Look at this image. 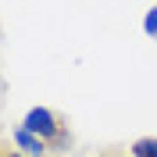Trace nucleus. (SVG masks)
Returning a JSON list of instances; mask_svg holds the SVG:
<instances>
[{"label":"nucleus","mask_w":157,"mask_h":157,"mask_svg":"<svg viewBox=\"0 0 157 157\" xmlns=\"http://www.w3.org/2000/svg\"><path fill=\"white\" fill-rule=\"evenodd\" d=\"M21 128H29L32 136H39V139H43V143L50 147V139H54L61 128H64V121H61V118L54 114L50 107H32L29 114L21 118Z\"/></svg>","instance_id":"f257e3e1"},{"label":"nucleus","mask_w":157,"mask_h":157,"mask_svg":"<svg viewBox=\"0 0 157 157\" xmlns=\"http://www.w3.org/2000/svg\"><path fill=\"white\" fill-rule=\"evenodd\" d=\"M11 143H14V147H18L21 150V154H25V157H43V154H47V143H43V139H39V136H32V132H29V128H14V132H11Z\"/></svg>","instance_id":"f03ea898"},{"label":"nucleus","mask_w":157,"mask_h":157,"mask_svg":"<svg viewBox=\"0 0 157 157\" xmlns=\"http://www.w3.org/2000/svg\"><path fill=\"white\" fill-rule=\"evenodd\" d=\"M128 154H132V157H157V139H154V136L136 139V143L128 147Z\"/></svg>","instance_id":"7ed1b4c3"},{"label":"nucleus","mask_w":157,"mask_h":157,"mask_svg":"<svg viewBox=\"0 0 157 157\" xmlns=\"http://www.w3.org/2000/svg\"><path fill=\"white\" fill-rule=\"evenodd\" d=\"M68 147H71V132H68V125H64L57 136L50 139V150H68Z\"/></svg>","instance_id":"20e7f679"},{"label":"nucleus","mask_w":157,"mask_h":157,"mask_svg":"<svg viewBox=\"0 0 157 157\" xmlns=\"http://www.w3.org/2000/svg\"><path fill=\"white\" fill-rule=\"evenodd\" d=\"M143 32L147 36H157V4L147 11V18H143Z\"/></svg>","instance_id":"39448f33"},{"label":"nucleus","mask_w":157,"mask_h":157,"mask_svg":"<svg viewBox=\"0 0 157 157\" xmlns=\"http://www.w3.org/2000/svg\"><path fill=\"white\" fill-rule=\"evenodd\" d=\"M0 157H25L18 147H0Z\"/></svg>","instance_id":"423d86ee"}]
</instances>
